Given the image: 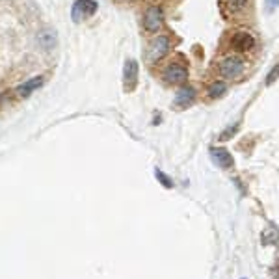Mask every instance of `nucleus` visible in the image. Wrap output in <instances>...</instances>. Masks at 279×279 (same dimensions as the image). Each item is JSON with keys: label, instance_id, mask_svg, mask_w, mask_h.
Listing matches in <instances>:
<instances>
[{"label": "nucleus", "instance_id": "dca6fc26", "mask_svg": "<svg viewBox=\"0 0 279 279\" xmlns=\"http://www.w3.org/2000/svg\"><path fill=\"white\" fill-rule=\"evenodd\" d=\"M279 77V65L272 67V71H270V75L266 77V86H272L273 82H275V79Z\"/></svg>", "mask_w": 279, "mask_h": 279}, {"label": "nucleus", "instance_id": "423d86ee", "mask_svg": "<svg viewBox=\"0 0 279 279\" xmlns=\"http://www.w3.org/2000/svg\"><path fill=\"white\" fill-rule=\"evenodd\" d=\"M123 84H125V90L132 91L138 84V61L134 60H127L125 67H123Z\"/></svg>", "mask_w": 279, "mask_h": 279}, {"label": "nucleus", "instance_id": "ddd939ff", "mask_svg": "<svg viewBox=\"0 0 279 279\" xmlns=\"http://www.w3.org/2000/svg\"><path fill=\"white\" fill-rule=\"evenodd\" d=\"M224 4L229 12H240V10L246 8L248 0H224Z\"/></svg>", "mask_w": 279, "mask_h": 279}, {"label": "nucleus", "instance_id": "6e6552de", "mask_svg": "<svg viewBox=\"0 0 279 279\" xmlns=\"http://www.w3.org/2000/svg\"><path fill=\"white\" fill-rule=\"evenodd\" d=\"M195 99V90L194 88H190V86H184L181 90L177 91L175 95V106L177 108H186L190 104L194 103Z\"/></svg>", "mask_w": 279, "mask_h": 279}, {"label": "nucleus", "instance_id": "20e7f679", "mask_svg": "<svg viewBox=\"0 0 279 279\" xmlns=\"http://www.w3.org/2000/svg\"><path fill=\"white\" fill-rule=\"evenodd\" d=\"M162 23H164V13L157 6L149 8L146 12V15H144V28L147 32H157L162 26Z\"/></svg>", "mask_w": 279, "mask_h": 279}, {"label": "nucleus", "instance_id": "2eb2a0df", "mask_svg": "<svg viewBox=\"0 0 279 279\" xmlns=\"http://www.w3.org/2000/svg\"><path fill=\"white\" fill-rule=\"evenodd\" d=\"M155 175H157L158 181L162 182V186H164V188H173V181H171V179L166 175V173H162L160 170H155Z\"/></svg>", "mask_w": 279, "mask_h": 279}, {"label": "nucleus", "instance_id": "39448f33", "mask_svg": "<svg viewBox=\"0 0 279 279\" xmlns=\"http://www.w3.org/2000/svg\"><path fill=\"white\" fill-rule=\"evenodd\" d=\"M188 79V71L184 65H179V63H171V65L166 67L164 71V80L168 84H182Z\"/></svg>", "mask_w": 279, "mask_h": 279}, {"label": "nucleus", "instance_id": "6ab92c4d", "mask_svg": "<svg viewBox=\"0 0 279 279\" xmlns=\"http://www.w3.org/2000/svg\"><path fill=\"white\" fill-rule=\"evenodd\" d=\"M273 275L279 279V257H277V261H275V264H273Z\"/></svg>", "mask_w": 279, "mask_h": 279}, {"label": "nucleus", "instance_id": "9b49d317", "mask_svg": "<svg viewBox=\"0 0 279 279\" xmlns=\"http://www.w3.org/2000/svg\"><path fill=\"white\" fill-rule=\"evenodd\" d=\"M279 240V231L275 225H270L264 233L261 235V242L264 244V246H270V244H277Z\"/></svg>", "mask_w": 279, "mask_h": 279}, {"label": "nucleus", "instance_id": "1a4fd4ad", "mask_svg": "<svg viewBox=\"0 0 279 279\" xmlns=\"http://www.w3.org/2000/svg\"><path fill=\"white\" fill-rule=\"evenodd\" d=\"M211 157L220 168H231L233 166V157H231V153L224 147H213L211 149Z\"/></svg>", "mask_w": 279, "mask_h": 279}, {"label": "nucleus", "instance_id": "f03ea898", "mask_svg": "<svg viewBox=\"0 0 279 279\" xmlns=\"http://www.w3.org/2000/svg\"><path fill=\"white\" fill-rule=\"evenodd\" d=\"M95 12H97V2L95 0H77L73 4L71 17H73L75 23H80V21L91 17Z\"/></svg>", "mask_w": 279, "mask_h": 279}, {"label": "nucleus", "instance_id": "f8f14e48", "mask_svg": "<svg viewBox=\"0 0 279 279\" xmlns=\"http://www.w3.org/2000/svg\"><path fill=\"white\" fill-rule=\"evenodd\" d=\"M227 91V86L225 82H213L211 88H208V97L211 99H220Z\"/></svg>", "mask_w": 279, "mask_h": 279}, {"label": "nucleus", "instance_id": "9d476101", "mask_svg": "<svg viewBox=\"0 0 279 279\" xmlns=\"http://www.w3.org/2000/svg\"><path fill=\"white\" fill-rule=\"evenodd\" d=\"M41 84H43V77H36V79L28 80L26 84L19 86V88H17L19 97H28V95H30V93H32L34 90H37V88H41Z\"/></svg>", "mask_w": 279, "mask_h": 279}, {"label": "nucleus", "instance_id": "a211bd4d", "mask_svg": "<svg viewBox=\"0 0 279 279\" xmlns=\"http://www.w3.org/2000/svg\"><path fill=\"white\" fill-rule=\"evenodd\" d=\"M279 6V0H266V12H273Z\"/></svg>", "mask_w": 279, "mask_h": 279}, {"label": "nucleus", "instance_id": "f257e3e1", "mask_svg": "<svg viewBox=\"0 0 279 279\" xmlns=\"http://www.w3.org/2000/svg\"><path fill=\"white\" fill-rule=\"evenodd\" d=\"M168 49H170V39H168V36L155 37L151 41V45H149V50H147V60L153 61V63L162 60L168 54Z\"/></svg>", "mask_w": 279, "mask_h": 279}, {"label": "nucleus", "instance_id": "4468645a", "mask_svg": "<svg viewBox=\"0 0 279 279\" xmlns=\"http://www.w3.org/2000/svg\"><path fill=\"white\" fill-rule=\"evenodd\" d=\"M39 39H41L43 47L47 49V47H52V45L56 43V34L52 30H45L41 36H39Z\"/></svg>", "mask_w": 279, "mask_h": 279}, {"label": "nucleus", "instance_id": "7ed1b4c3", "mask_svg": "<svg viewBox=\"0 0 279 279\" xmlns=\"http://www.w3.org/2000/svg\"><path fill=\"white\" fill-rule=\"evenodd\" d=\"M220 73L225 79H237L244 73V61L240 58H235V56H229L225 58L222 63H220Z\"/></svg>", "mask_w": 279, "mask_h": 279}, {"label": "nucleus", "instance_id": "f3484780", "mask_svg": "<svg viewBox=\"0 0 279 279\" xmlns=\"http://www.w3.org/2000/svg\"><path fill=\"white\" fill-rule=\"evenodd\" d=\"M237 128H238V125H235V127H231L229 130H225L222 136H220V140H227V138H231V134H235L237 132Z\"/></svg>", "mask_w": 279, "mask_h": 279}, {"label": "nucleus", "instance_id": "0eeeda50", "mask_svg": "<svg viewBox=\"0 0 279 279\" xmlns=\"http://www.w3.org/2000/svg\"><path fill=\"white\" fill-rule=\"evenodd\" d=\"M231 45H233V49L238 50V52H248V50L253 49V37L249 36V34H246V32H238V34H235L233 36V41H231Z\"/></svg>", "mask_w": 279, "mask_h": 279}]
</instances>
